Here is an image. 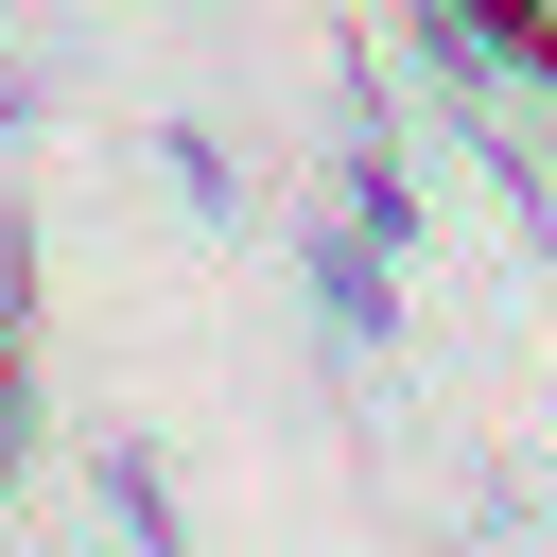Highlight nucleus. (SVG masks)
<instances>
[{
    "mask_svg": "<svg viewBox=\"0 0 557 557\" xmlns=\"http://www.w3.org/2000/svg\"><path fill=\"white\" fill-rule=\"evenodd\" d=\"M0 348H35V191H0Z\"/></svg>",
    "mask_w": 557,
    "mask_h": 557,
    "instance_id": "f03ea898",
    "label": "nucleus"
},
{
    "mask_svg": "<svg viewBox=\"0 0 557 557\" xmlns=\"http://www.w3.org/2000/svg\"><path fill=\"white\" fill-rule=\"evenodd\" d=\"M87 505H104V540H122V557H191V487H174V453H157V435H122V418L87 435Z\"/></svg>",
    "mask_w": 557,
    "mask_h": 557,
    "instance_id": "f257e3e1",
    "label": "nucleus"
},
{
    "mask_svg": "<svg viewBox=\"0 0 557 557\" xmlns=\"http://www.w3.org/2000/svg\"><path fill=\"white\" fill-rule=\"evenodd\" d=\"M540 453H557V366H540Z\"/></svg>",
    "mask_w": 557,
    "mask_h": 557,
    "instance_id": "7ed1b4c3",
    "label": "nucleus"
},
{
    "mask_svg": "<svg viewBox=\"0 0 557 557\" xmlns=\"http://www.w3.org/2000/svg\"><path fill=\"white\" fill-rule=\"evenodd\" d=\"M470 17H505V0H470Z\"/></svg>",
    "mask_w": 557,
    "mask_h": 557,
    "instance_id": "20e7f679",
    "label": "nucleus"
}]
</instances>
